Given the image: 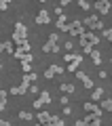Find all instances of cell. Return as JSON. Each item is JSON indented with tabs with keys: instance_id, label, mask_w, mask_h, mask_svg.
<instances>
[{
	"instance_id": "6da1fadb",
	"label": "cell",
	"mask_w": 112,
	"mask_h": 126,
	"mask_svg": "<svg viewBox=\"0 0 112 126\" xmlns=\"http://www.w3.org/2000/svg\"><path fill=\"white\" fill-rule=\"evenodd\" d=\"M26 32H28V27L26 25H23V23L21 21H17V23H15V34H13V42H15V44H23V42H28L26 40Z\"/></svg>"
},
{
	"instance_id": "7a4b0ae2",
	"label": "cell",
	"mask_w": 112,
	"mask_h": 126,
	"mask_svg": "<svg viewBox=\"0 0 112 126\" xmlns=\"http://www.w3.org/2000/svg\"><path fill=\"white\" fill-rule=\"evenodd\" d=\"M83 32H85V25H83L78 19H74V21L68 23V36H81Z\"/></svg>"
},
{
	"instance_id": "3957f363",
	"label": "cell",
	"mask_w": 112,
	"mask_h": 126,
	"mask_svg": "<svg viewBox=\"0 0 112 126\" xmlns=\"http://www.w3.org/2000/svg\"><path fill=\"white\" fill-rule=\"evenodd\" d=\"M95 11H97V13H102V15H108L110 13V0H95Z\"/></svg>"
},
{
	"instance_id": "277c9868",
	"label": "cell",
	"mask_w": 112,
	"mask_h": 126,
	"mask_svg": "<svg viewBox=\"0 0 112 126\" xmlns=\"http://www.w3.org/2000/svg\"><path fill=\"white\" fill-rule=\"evenodd\" d=\"M30 84H32V82H23V80H21V84H19V86H13V88H9V93H11V94H26L28 88H30Z\"/></svg>"
},
{
	"instance_id": "5b68a950",
	"label": "cell",
	"mask_w": 112,
	"mask_h": 126,
	"mask_svg": "<svg viewBox=\"0 0 112 126\" xmlns=\"http://www.w3.org/2000/svg\"><path fill=\"white\" fill-rule=\"evenodd\" d=\"M81 42H89V44H97V42H99V38L97 36H95V34H93V32H83V34H81Z\"/></svg>"
},
{
	"instance_id": "8992f818",
	"label": "cell",
	"mask_w": 112,
	"mask_h": 126,
	"mask_svg": "<svg viewBox=\"0 0 112 126\" xmlns=\"http://www.w3.org/2000/svg\"><path fill=\"white\" fill-rule=\"evenodd\" d=\"M74 74H76V78H78L81 82H85V88H93V80H91V78L87 76L85 72H81V69H76Z\"/></svg>"
},
{
	"instance_id": "52a82bcc",
	"label": "cell",
	"mask_w": 112,
	"mask_h": 126,
	"mask_svg": "<svg viewBox=\"0 0 112 126\" xmlns=\"http://www.w3.org/2000/svg\"><path fill=\"white\" fill-rule=\"evenodd\" d=\"M85 111H87V113H95V116L102 118V107H97L93 101H87V103H85Z\"/></svg>"
},
{
	"instance_id": "ba28073f",
	"label": "cell",
	"mask_w": 112,
	"mask_h": 126,
	"mask_svg": "<svg viewBox=\"0 0 112 126\" xmlns=\"http://www.w3.org/2000/svg\"><path fill=\"white\" fill-rule=\"evenodd\" d=\"M66 15H59V17H57V23H55V27H57V30L59 32H66V34H68V21H66Z\"/></svg>"
},
{
	"instance_id": "9c48e42d",
	"label": "cell",
	"mask_w": 112,
	"mask_h": 126,
	"mask_svg": "<svg viewBox=\"0 0 112 126\" xmlns=\"http://www.w3.org/2000/svg\"><path fill=\"white\" fill-rule=\"evenodd\" d=\"M34 19H36V23H40V25H45V23H49V21H51V15L47 13V11H40V13L36 15Z\"/></svg>"
},
{
	"instance_id": "30bf717a",
	"label": "cell",
	"mask_w": 112,
	"mask_h": 126,
	"mask_svg": "<svg viewBox=\"0 0 112 126\" xmlns=\"http://www.w3.org/2000/svg\"><path fill=\"white\" fill-rule=\"evenodd\" d=\"M42 50H45V53H59V44H57V42H47V44H45V48H42Z\"/></svg>"
},
{
	"instance_id": "8fae6325",
	"label": "cell",
	"mask_w": 112,
	"mask_h": 126,
	"mask_svg": "<svg viewBox=\"0 0 112 126\" xmlns=\"http://www.w3.org/2000/svg\"><path fill=\"white\" fill-rule=\"evenodd\" d=\"M81 61H83V57L78 55V57L74 59V61H70V63H68V72H72V74H74V72L78 69V65H81Z\"/></svg>"
},
{
	"instance_id": "7c38bea8",
	"label": "cell",
	"mask_w": 112,
	"mask_h": 126,
	"mask_svg": "<svg viewBox=\"0 0 112 126\" xmlns=\"http://www.w3.org/2000/svg\"><path fill=\"white\" fill-rule=\"evenodd\" d=\"M102 94H104V88H102V84H99V86H95L93 93H91V101H99V99H102Z\"/></svg>"
},
{
	"instance_id": "4fadbf2b",
	"label": "cell",
	"mask_w": 112,
	"mask_h": 126,
	"mask_svg": "<svg viewBox=\"0 0 112 126\" xmlns=\"http://www.w3.org/2000/svg\"><path fill=\"white\" fill-rule=\"evenodd\" d=\"M97 21H99L97 15H89V17H85V25H87V27H91V30H93V25H95Z\"/></svg>"
},
{
	"instance_id": "5bb4252c",
	"label": "cell",
	"mask_w": 112,
	"mask_h": 126,
	"mask_svg": "<svg viewBox=\"0 0 112 126\" xmlns=\"http://www.w3.org/2000/svg\"><path fill=\"white\" fill-rule=\"evenodd\" d=\"M91 59H93V63L95 65H102V53H99V50H91Z\"/></svg>"
},
{
	"instance_id": "9a60e30c",
	"label": "cell",
	"mask_w": 112,
	"mask_h": 126,
	"mask_svg": "<svg viewBox=\"0 0 112 126\" xmlns=\"http://www.w3.org/2000/svg\"><path fill=\"white\" fill-rule=\"evenodd\" d=\"M38 122H40V124H49V118H51V113H47V111H38Z\"/></svg>"
},
{
	"instance_id": "2e32d148",
	"label": "cell",
	"mask_w": 112,
	"mask_h": 126,
	"mask_svg": "<svg viewBox=\"0 0 112 126\" xmlns=\"http://www.w3.org/2000/svg\"><path fill=\"white\" fill-rule=\"evenodd\" d=\"M59 88H61V93H74V84H70V82H63V84H59Z\"/></svg>"
},
{
	"instance_id": "e0dca14e",
	"label": "cell",
	"mask_w": 112,
	"mask_h": 126,
	"mask_svg": "<svg viewBox=\"0 0 112 126\" xmlns=\"http://www.w3.org/2000/svg\"><path fill=\"white\" fill-rule=\"evenodd\" d=\"M17 118H21L23 122H30V120H34V116H32L30 111H19V113H17Z\"/></svg>"
},
{
	"instance_id": "ac0fdd59",
	"label": "cell",
	"mask_w": 112,
	"mask_h": 126,
	"mask_svg": "<svg viewBox=\"0 0 112 126\" xmlns=\"http://www.w3.org/2000/svg\"><path fill=\"white\" fill-rule=\"evenodd\" d=\"M40 101H42V105L51 103V93H49V90H42V93H40Z\"/></svg>"
},
{
	"instance_id": "d6986e66",
	"label": "cell",
	"mask_w": 112,
	"mask_h": 126,
	"mask_svg": "<svg viewBox=\"0 0 112 126\" xmlns=\"http://www.w3.org/2000/svg\"><path fill=\"white\" fill-rule=\"evenodd\" d=\"M49 124H53V126H63V120H61V118H57V116H51V118H49Z\"/></svg>"
},
{
	"instance_id": "ffe728a7",
	"label": "cell",
	"mask_w": 112,
	"mask_h": 126,
	"mask_svg": "<svg viewBox=\"0 0 112 126\" xmlns=\"http://www.w3.org/2000/svg\"><path fill=\"white\" fill-rule=\"evenodd\" d=\"M102 109L104 111H112V99H104L102 101Z\"/></svg>"
},
{
	"instance_id": "44dd1931",
	"label": "cell",
	"mask_w": 112,
	"mask_h": 126,
	"mask_svg": "<svg viewBox=\"0 0 112 126\" xmlns=\"http://www.w3.org/2000/svg\"><path fill=\"white\" fill-rule=\"evenodd\" d=\"M21 69H23V74L32 72V61H21Z\"/></svg>"
},
{
	"instance_id": "7402d4cb",
	"label": "cell",
	"mask_w": 112,
	"mask_h": 126,
	"mask_svg": "<svg viewBox=\"0 0 112 126\" xmlns=\"http://www.w3.org/2000/svg\"><path fill=\"white\" fill-rule=\"evenodd\" d=\"M13 50H15V44H13V42H4V53H11V55H13Z\"/></svg>"
},
{
	"instance_id": "603a6c76",
	"label": "cell",
	"mask_w": 112,
	"mask_h": 126,
	"mask_svg": "<svg viewBox=\"0 0 112 126\" xmlns=\"http://www.w3.org/2000/svg\"><path fill=\"white\" fill-rule=\"evenodd\" d=\"M81 46L85 48V55H89L91 50H93V44H89V42H81Z\"/></svg>"
},
{
	"instance_id": "cb8c5ba5",
	"label": "cell",
	"mask_w": 112,
	"mask_h": 126,
	"mask_svg": "<svg viewBox=\"0 0 112 126\" xmlns=\"http://www.w3.org/2000/svg\"><path fill=\"white\" fill-rule=\"evenodd\" d=\"M53 76H55V67L51 65V67H47V72H45V78H49V80H51Z\"/></svg>"
},
{
	"instance_id": "d4e9b609",
	"label": "cell",
	"mask_w": 112,
	"mask_h": 126,
	"mask_svg": "<svg viewBox=\"0 0 112 126\" xmlns=\"http://www.w3.org/2000/svg\"><path fill=\"white\" fill-rule=\"evenodd\" d=\"M78 55H74V53H66L63 55V59H66V63H70V61H74V59H76Z\"/></svg>"
},
{
	"instance_id": "484cf974",
	"label": "cell",
	"mask_w": 112,
	"mask_h": 126,
	"mask_svg": "<svg viewBox=\"0 0 112 126\" xmlns=\"http://www.w3.org/2000/svg\"><path fill=\"white\" fill-rule=\"evenodd\" d=\"M78 4H81V9H85V11H89V9H91V4L87 2V0H78Z\"/></svg>"
},
{
	"instance_id": "4316f807",
	"label": "cell",
	"mask_w": 112,
	"mask_h": 126,
	"mask_svg": "<svg viewBox=\"0 0 112 126\" xmlns=\"http://www.w3.org/2000/svg\"><path fill=\"white\" fill-rule=\"evenodd\" d=\"M32 59H34V55H32V53H23V57L19 59V61H32Z\"/></svg>"
},
{
	"instance_id": "83f0119b",
	"label": "cell",
	"mask_w": 112,
	"mask_h": 126,
	"mask_svg": "<svg viewBox=\"0 0 112 126\" xmlns=\"http://www.w3.org/2000/svg\"><path fill=\"white\" fill-rule=\"evenodd\" d=\"M63 48H66V50H68V53H70V50H72V48H74V42H72V40H68V42H66V44H63Z\"/></svg>"
},
{
	"instance_id": "f1b7e54d",
	"label": "cell",
	"mask_w": 112,
	"mask_h": 126,
	"mask_svg": "<svg viewBox=\"0 0 112 126\" xmlns=\"http://www.w3.org/2000/svg\"><path fill=\"white\" fill-rule=\"evenodd\" d=\"M32 103H34V109H40V107H42V101H40V99H36V101H32Z\"/></svg>"
},
{
	"instance_id": "f546056e",
	"label": "cell",
	"mask_w": 112,
	"mask_h": 126,
	"mask_svg": "<svg viewBox=\"0 0 112 126\" xmlns=\"http://www.w3.org/2000/svg\"><path fill=\"white\" fill-rule=\"evenodd\" d=\"M104 36H106V38H108V40H110V42H112V30H104Z\"/></svg>"
},
{
	"instance_id": "4dcf8cb0",
	"label": "cell",
	"mask_w": 112,
	"mask_h": 126,
	"mask_svg": "<svg viewBox=\"0 0 112 126\" xmlns=\"http://www.w3.org/2000/svg\"><path fill=\"white\" fill-rule=\"evenodd\" d=\"M6 94H9V90H0V101H6Z\"/></svg>"
},
{
	"instance_id": "1f68e13d",
	"label": "cell",
	"mask_w": 112,
	"mask_h": 126,
	"mask_svg": "<svg viewBox=\"0 0 112 126\" xmlns=\"http://www.w3.org/2000/svg\"><path fill=\"white\" fill-rule=\"evenodd\" d=\"M63 113H66V116H70V113H72V109H70V105H63Z\"/></svg>"
},
{
	"instance_id": "d6a6232c",
	"label": "cell",
	"mask_w": 112,
	"mask_h": 126,
	"mask_svg": "<svg viewBox=\"0 0 112 126\" xmlns=\"http://www.w3.org/2000/svg\"><path fill=\"white\" fill-rule=\"evenodd\" d=\"M57 2H59V6H66V4H70L72 0H57Z\"/></svg>"
},
{
	"instance_id": "836d02e7",
	"label": "cell",
	"mask_w": 112,
	"mask_h": 126,
	"mask_svg": "<svg viewBox=\"0 0 112 126\" xmlns=\"http://www.w3.org/2000/svg\"><path fill=\"white\" fill-rule=\"evenodd\" d=\"M55 67V74H63V67H59V65H53Z\"/></svg>"
},
{
	"instance_id": "e575fe53",
	"label": "cell",
	"mask_w": 112,
	"mask_h": 126,
	"mask_svg": "<svg viewBox=\"0 0 112 126\" xmlns=\"http://www.w3.org/2000/svg\"><path fill=\"white\" fill-rule=\"evenodd\" d=\"M4 107H6V101H0V111H2Z\"/></svg>"
},
{
	"instance_id": "d590c367",
	"label": "cell",
	"mask_w": 112,
	"mask_h": 126,
	"mask_svg": "<svg viewBox=\"0 0 112 126\" xmlns=\"http://www.w3.org/2000/svg\"><path fill=\"white\" fill-rule=\"evenodd\" d=\"M0 126H9V122H6V120H0Z\"/></svg>"
},
{
	"instance_id": "8d00e7d4",
	"label": "cell",
	"mask_w": 112,
	"mask_h": 126,
	"mask_svg": "<svg viewBox=\"0 0 112 126\" xmlns=\"http://www.w3.org/2000/svg\"><path fill=\"white\" fill-rule=\"evenodd\" d=\"M0 53H4V42H0Z\"/></svg>"
},
{
	"instance_id": "74e56055",
	"label": "cell",
	"mask_w": 112,
	"mask_h": 126,
	"mask_svg": "<svg viewBox=\"0 0 112 126\" xmlns=\"http://www.w3.org/2000/svg\"><path fill=\"white\" fill-rule=\"evenodd\" d=\"M0 69H2V61H0Z\"/></svg>"
},
{
	"instance_id": "f35d334b",
	"label": "cell",
	"mask_w": 112,
	"mask_h": 126,
	"mask_svg": "<svg viewBox=\"0 0 112 126\" xmlns=\"http://www.w3.org/2000/svg\"><path fill=\"white\" fill-rule=\"evenodd\" d=\"M0 2H6V0H0Z\"/></svg>"
},
{
	"instance_id": "ab89813d",
	"label": "cell",
	"mask_w": 112,
	"mask_h": 126,
	"mask_svg": "<svg viewBox=\"0 0 112 126\" xmlns=\"http://www.w3.org/2000/svg\"><path fill=\"white\" fill-rule=\"evenodd\" d=\"M6 2H13V0H6Z\"/></svg>"
},
{
	"instance_id": "60d3db41",
	"label": "cell",
	"mask_w": 112,
	"mask_h": 126,
	"mask_svg": "<svg viewBox=\"0 0 112 126\" xmlns=\"http://www.w3.org/2000/svg\"><path fill=\"white\" fill-rule=\"evenodd\" d=\"M40 2H45V0H40Z\"/></svg>"
},
{
	"instance_id": "b9f144b4",
	"label": "cell",
	"mask_w": 112,
	"mask_h": 126,
	"mask_svg": "<svg viewBox=\"0 0 112 126\" xmlns=\"http://www.w3.org/2000/svg\"><path fill=\"white\" fill-rule=\"evenodd\" d=\"M110 78H112V74H110Z\"/></svg>"
}]
</instances>
